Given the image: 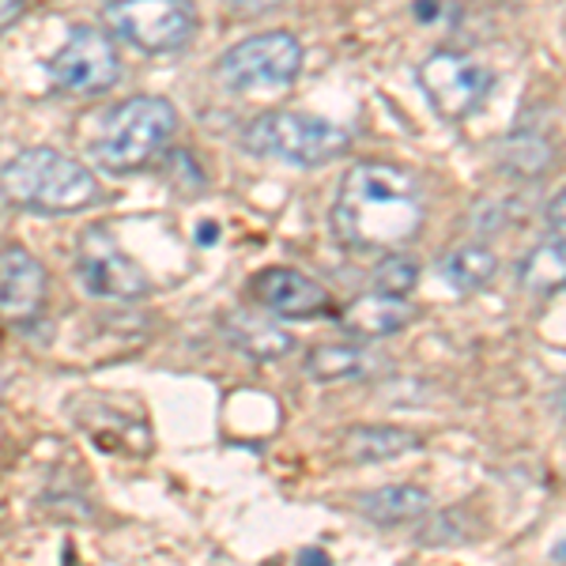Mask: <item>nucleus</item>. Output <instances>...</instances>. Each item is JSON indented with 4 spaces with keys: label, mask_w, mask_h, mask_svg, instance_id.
I'll use <instances>...</instances> for the list:
<instances>
[{
    "label": "nucleus",
    "mask_w": 566,
    "mask_h": 566,
    "mask_svg": "<svg viewBox=\"0 0 566 566\" xmlns=\"http://www.w3.org/2000/svg\"><path fill=\"white\" fill-rule=\"evenodd\" d=\"M423 186L397 163H355L340 178L333 205V234L352 250L389 253L423 231Z\"/></svg>",
    "instance_id": "f257e3e1"
},
{
    "label": "nucleus",
    "mask_w": 566,
    "mask_h": 566,
    "mask_svg": "<svg viewBox=\"0 0 566 566\" xmlns=\"http://www.w3.org/2000/svg\"><path fill=\"white\" fill-rule=\"evenodd\" d=\"M0 197L42 216H72L103 200V186L84 163L53 148H27L0 167Z\"/></svg>",
    "instance_id": "f03ea898"
},
{
    "label": "nucleus",
    "mask_w": 566,
    "mask_h": 566,
    "mask_svg": "<svg viewBox=\"0 0 566 566\" xmlns=\"http://www.w3.org/2000/svg\"><path fill=\"white\" fill-rule=\"evenodd\" d=\"M239 144L261 159H280L291 167H322L336 155L348 151L352 136L340 125L325 122L314 114H295V109H269L258 114L242 129Z\"/></svg>",
    "instance_id": "7ed1b4c3"
},
{
    "label": "nucleus",
    "mask_w": 566,
    "mask_h": 566,
    "mask_svg": "<svg viewBox=\"0 0 566 566\" xmlns=\"http://www.w3.org/2000/svg\"><path fill=\"white\" fill-rule=\"evenodd\" d=\"M178 129V114L167 98L136 95L106 117L95 140V159L114 175H133L170 144Z\"/></svg>",
    "instance_id": "20e7f679"
},
{
    "label": "nucleus",
    "mask_w": 566,
    "mask_h": 566,
    "mask_svg": "<svg viewBox=\"0 0 566 566\" xmlns=\"http://www.w3.org/2000/svg\"><path fill=\"white\" fill-rule=\"evenodd\" d=\"M106 23L117 39L144 53H178L197 31L189 0H114L106 4Z\"/></svg>",
    "instance_id": "39448f33"
},
{
    "label": "nucleus",
    "mask_w": 566,
    "mask_h": 566,
    "mask_svg": "<svg viewBox=\"0 0 566 566\" xmlns=\"http://www.w3.org/2000/svg\"><path fill=\"white\" fill-rule=\"evenodd\" d=\"M303 69V42L287 31L253 34L219 57V80L231 91H269L287 87Z\"/></svg>",
    "instance_id": "423d86ee"
},
{
    "label": "nucleus",
    "mask_w": 566,
    "mask_h": 566,
    "mask_svg": "<svg viewBox=\"0 0 566 566\" xmlns=\"http://www.w3.org/2000/svg\"><path fill=\"white\" fill-rule=\"evenodd\" d=\"M50 80L69 95H103L122 80V57L103 31L72 27L65 45L50 61Z\"/></svg>",
    "instance_id": "0eeeda50"
},
{
    "label": "nucleus",
    "mask_w": 566,
    "mask_h": 566,
    "mask_svg": "<svg viewBox=\"0 0 566 566\" xmlns=\"http://www.w3.org/2000/svg\"><path fill=\"white\" fill-rule=\"evenodd\" d=\"M491 84H495L491 72L464 53L442 50L419 65V87L446 122H461L472 109H480L483 98L491 95Z\"/></svg>",
    "instance_id": "6e6552de"
},
{
    "label": "nucleus",
    "mask_w": 566,
    "mask_h": 566,
    "mask_svg": "<svg viewBox=\"0 0 566 566\" xmlns=\"http://www.w3.org/2000/svg\"><path fill=\"white\" fill-rule=\"evenodd\" d=\"M76 276L80 287L95 298H117V303H133L144 298L151 287L148 272L136 264L129 253H122L103 231H87L80 242V258H76Z\"/></svg>",
    "instance_id": "1a4fd4ad"
},
{
    "label": "nucleus",
    "mask_w": 566,
    "mask_h": 566,
    "mask_svg": "<svg viewBox=\"0 0 566 566\" xmlns=\"http://www.w3.org/2000/svg\"><path fill=\"white\" fill-rule=\"evenodd\" d=\"M45 295H50L45 264L23 245H4L0 250V317L31 322L45 306Z\"/></svg>",
    "instance_id": "9d476101"
},
{
    "label": "nucleus",
    "mask_w": 566,
    "mask_h": 566,
    "mask_svg": "<svg viewBox=\"0 0 566 566\" xmlns=\"http://www.w3.org/2000/svg\"><path fill=\"white\" fill-rule=\"evenodd\" d=\"M258 298L272 314L280 317H317L328 310V295L322 283H314L306 272L287 269V264H272V269L258 272Z\"/></svg>",
    "instance_id": "9b49d317"
},
{
    "label": "nucleus",
    "mask_w": 566,
    "mask_h": 566,
    "mask_svg": "<svg viewBox=\"0 0 566 566\" xmlns=\"http://www.w3.org/2000/svg\"><path fill=\"white\" fill-rule=\"evenodd\" d=\"M412 317H416V306L408 303V298L374 291V295L355 298V303L344 310L340 325L348 328L352 336H359V340H386V336L412 325Z\"/></svg>",
    "instance_id": "f8f14e48"
},
{
    "label": "nucleus",
    "mask_w": 566,
    "mask_h": 566,
    "mask_svg": "<svg viewBox=\"0 0 566 566\" xmlns=\"http://www.w3.org/2000/svg\"><path fill=\"white\" fill-rule=\"evenodd\" d=\"M223 336L234 352L250 355L258 363L283 359V355L295 348V336L287 328H280L276 322H269L261 314H245V310H234V314L223 317Z\"/></svg>",
    "instance_id": "ddd939ff"
},
{
    "label": "nucleus",
    "mask_w": 566,
    "mask_h": 566,
    "mask_svg": "<svg viewBox=\"0 0 566 566\" xmlns=\"http://www.w3.org/2000/svg\"><path fill=\"white\" fill-rule=\"evenodd\" d=\"M355 510L370 517L374 525H405L419 522L431 510V495L416 483H389V488L367 491V495L355 499Z\"/></svg>",
    "instance_id": "4468645a"
},
{
    "label": "nucleus",
    "mask_w": 566,
    "mask_h": 566,
    "mask_svg": "<svg viewBox=\"0 0 566 566\" xmlns=\"http://www.w3.org/2000/svg\"><path fill=\"white\" fill-rule=\"evenodd\" d=\"M522 287L528 295H555V291L566 287V239H544L536 242L533 250L522 258Z\"/></svg>",
    "instance_id": "2eb2a0df"
},
{
    "label": "nucleus",
    "mask_w": 566,
    "mask_h": 566,
    "mask_svg": "<svg viewBox=\"0 0 566 566\" xmlns=\"http://www.w3.org/2000/svg\"><path fill=\"white\" fill-rule=\"evenodd\" d=\"M374 370V355L367 344H317L306 355V374L314 381H344V378H367Z\"/></svg>",
    "instance_id": "dca6fc26"
},
{
    "label": "nucleus",
    "mask_w": 566,
    "mask_h": 566,
    "mask_svg": "<svg viewBox=\"0 0 566 566\" xmlns=\"http://www.w3.org/2000/svg\"><path fill=\"white\" fill-rule=\"evenodd\" d=\"M419 434L405 431V427H352L348 438H344V453L363 464H378V461H392L400 453L416 450Z\"/></svg>",
    "instance_id": "f3484780"
},
{
    "label": "nucleus",
    "mask_w": 566,
    "mask_h": 566,
    "mask_svg": "<svg viewBox=\"0 0 566 566\" xmlns=\"http://www.w3.org/2000/svg\"><path fill=\"white\" fill-rule=\"evenodd\" d=\"M499 163L517 178H544L555 167V144L541 133H517L499 144Z\"/></svg>",
    "instance_id": "a211bd4d"
},
{
    "label": "nucleus",
    "mask_w": 566,
    "mask_h": 566,
    "mask_svg": "<svg viewBox=\"0 0 566 566\" xmlns=\"http://www.w3.org/2000/svg\"><path fill=\"white\" fill-rule=\"evenodd\" d=\"M495 269H499V261L488 245H461V250H453L450 258L442 261V276L450 280V287L461 291V295L480 291L483 283L495 276Z\"/></svg>",
    "instance_id": "6ab92c4d"
},
{
    "label": "nucleus",
    "mask_w": 566,
    "mask_h": 566,
    "mask_svg": "<svg viewBox=\"0 0 566 566\" xmlns=\"http://www.w3.org/2000/svg\"><path fill=\"white\" fill-rule=\"evenodd\" d=\"M416 280H419V264L408 258V253H386V258L374 264V272H370L374 291H381V295H397V298H405L408 291L416 287Z\"/></svg>",
    "instance_id": "aec40b11"
},
{
    "label": "nucleus",
    "mask_w": 566,
    "mask_h": 566,
    "mask_svg": "<svg viewBox=\"0 0 566 566\" xmlns=\"http://www.w3.org/2000/svg\"><path fill=\"white\" fill-rule=\"evenodd\" d=\"M223 4L231 8L234 15H245V20H253V15L276 12L280 4H287V0H223Z\"/></svg>",
    "instance_id": "412c9836"
},
{
    "label": "nucleus",
    "mask_w": 566,
    "mask_h": 566,
    "mask_svg": "<svg viewBox=\"0 0 566 566\" xmlns=\"http://www.w3.org/2000/svg\"><path fill=\"white\" fill-rule=\"evenodd\" d=\"M34 0H0V34L8 31V27H15L23 20L27 12H31Z\"/></svg>",
    "instance_id": "4be33fe9"
},
{
    "label": "nucleus",
    "mask_w": 566,
    "mask_h": 566,
    "mask_svg": "<svg viewBox=\"0 0 566 566\" xmlns=\"http://www.w3.org/2000/svg\"><path fill=\"white\" fill-rule=\"evenodd\" d=\"M547 223H552V231L559 234V239H566V189L547 205Z\"/></svg>",
    "instance_id": "5701e85b"
},
{
    "label": "nucleus",
    "mask_w": 566,
    "mask_h": 566,
    "mask_svg": "<svg viewBox=\"0 0 566 566\" xmlns=\"http://www.w3.org/2000/svg\"><path fill=\"white\" fill-rule=\"evenodd\" d=\"M295 566H333V559H328L322 547H306V552H298Z\"/></svg>",
    "instance_id": "b1692460"
},
{
    "label": "nucleus",
    "mask_w": 566,
    "mask_h": 566,
    "mask_svg": "<svg viewBox=\"0 0 566 566\" xmlns=\"http://www.w3.org/2000/svg\"><path fill=\"white\" fill-rule=\"evenodd\" d=\"M555 563H566V541L555 547Z\"/></svg>",
    "instance_id": "393cba45"
}]
</instances>
